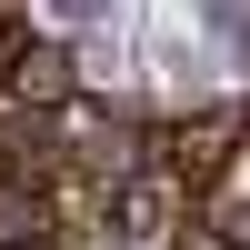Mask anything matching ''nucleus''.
<instances>
[{
  "label": "nucleus",
  "mask_w": 250,
  "mask_h": 250,
  "mask_svg": "<svg viewBox=\"0 0 250 250\" xmlns=\"http://www.w3.org/2000/svg\"><path fill=\"white\" fill-rule=\"evenodd\" d=\"M200 240L210 250H250V130H240V150L200 180Z\"/></svg>",
  "instance_id": "f257e3e1"
}]
</instances>
